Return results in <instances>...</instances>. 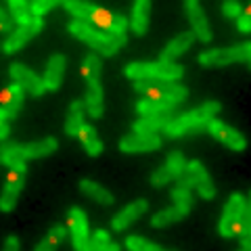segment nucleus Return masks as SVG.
<instances>
[{
    "instance_id": "nucleus-42",
    "label": "nucleus",
    "mask_w": 251,
    "mask_h": 251,
    "mask_svg": "<svg viewBox=\"0 0 251 251\" xmlns=\"http://www.w3.org/2000/svg\"><path fill=\"white\" fill-rule=\"evenodd\" d=\"M65 237H67V228H63V226H52V228L49 230V237H46V239L57 245V243L65 241Z\"/></svg>"
},
{
    "instance_id": "nucleus-1",
    "label": "nucleus",
    "mask_w": 251,
    "mask_h": 251,
    "mask_svg": "<svg viewBox=\"0 0 251 251\" xmlns=\"http://www.w3.org/2000/svg\"><path fill=\"white\" fill-rule=\"evenodd\" d=\"M220 109H222V105H220L218 100H207V103L199 105L197 109H191V111H186L182 115H176L174 120L163 128V132H166L170 138H180V136L191 134V132H199L205 128V124L209 120H214L216 113H220Z\"/></svg>"
},
{
    "instance_id": "nucleus-45",
    "label": "nucleus",
    "mask_w": 251,
    "mask_h": 251,
    "mask_svg": "<svg viewBox=\"0 0 251 251\" xmlns=\"http://www.w3.org/2000/svg\"><path fill=\"white\" fill-rule=\"evenodd\" d=\"M54 247H57V245H54V243H50L49 239H44V241L38 243L34 251H54Z\"/></svg>"
},
{
    "instance_id": "nucleus-15",
    "label": "nucleus",
    "mask_w": 251,
    "mask_h": 251,
    "mask_svg": "<svg viewBox=\"0 0 251 251\" xmlns=\"http://www.w3.org/2000/svg\"><path fill=\"white\" fill-rule=\"evenodd\" d=\"M147 209H149V201H145V199H138V201H134V203H130L128 207H124L120 214H117V216L111 220V228H113L115 232L126 230L130 224H134L143 214H147Z\"/></svg>"
},
{
    "instance_id": "nucleus-16",
    "label": "nucleus",
    "mask_w": 251,
    "mask_h": 251,
    "mask_svg": "<svg viewBox=\"0 0 251 251\" xmlns=\"http://www.w3.org/2000/svg\"><path fill=\"white\" fill-rule=\"evenodd\" d=\"M65 65H67V59L65 54H52L49 59V65H46V72H44V88L50 90V92H57L61 88V82H63V75H65Z\"/></svg>"
},
{
    "instance_id": "nucleus-7",
    "label": "nucleus",
    "mask_w": 251,
    "mask_h": 251,
    "mask_svg": "<svg viewBox=\"0 0 251 251\" xmlns=\"http://www.w3.org/2000/svg\"><path fill=\"white\" fill-rule=\"evenodd\" d=\"M205 128L211 136H214L216 140H220V143H224L228 149H232V151H245L247 149V140L245 136L241 134V132H237L234 128H230V126H226L224 122H220V120H209L205 124Z\"/></svg>"
},
{
    "instance_id": "nucleus-44",
    "label": "nucleus",
    "mask_w": 251,
    "mask_h": 251,
    "mask_svg": "<svg viewBox=\"0 0 251 251\" xmlns=\"http://www.w3.org/2000/svg\"><path fill=\"white\" fill-rule=\"evenodd\" d=\"M15 29H17V23H15L11 17H6L2 23H0V31H2V34H9L11 36Z\"/></svg>"
},
{
    "instance_id": "nucleus-29",
    "label": "nucleus",
    "mask_w": 251,
    "mask_h": 251,
    "mask_svg": "<svg viewBox=\"0 0 251 251\" xmlns=\"http://www.w3.org/2000/svg\"><path fill=\"white\" fill-rule=\"evenodd\" d=\"M100 72H103V65H100V59L94 52H90L88 57L82 63V77L86 80V84L90 82H100Z\"/></svg>"
},
{
    "instance_id": "nucleus-12",
    "label": "nucleus",
    "mask_w": 251,
    "mask_h": 251,
    "mask_svg": "<svg viewBox=\"0 0 251 251\" xmlns=\"http://www.w3.org/2000/svg\"><path fill=\"white\" fill-rule=\"evenodd\" d=\"M23 180H25V174L17 170H11L9 176H6V184L2 188V195H0V211H13L17 207V199L21 195L23 188Z\"/></svg>"
},
{
    "instance_id": "nucleus-33",
    "label": "nucleus",
    "mask_w": 251,
    "mask_h": 251,
    "mask_svg": "<svg viewBox=\"0 0 251 251\" xmlns=\"http://www.w3.org/2000/svg\"><path fill=\"white\" fill-rule=\"evenodd\" d=\"M163 168H166L170 174H172V178H178V176H182V172H184V168H186V159H184V155L180 153V151H172L170 155H168V159H166V163H163Z\"/></svg>"
},
{
    "instance_id": "nucleus-20",
    "label": "nucleus",
    "mask_w": 251,
    "mask_h": 251,
    "mask_svg": "<svg viewBox=\"0 0 251 251\" xmlns=\"http://www.w3.org/2000/svg\"><path fill=\"white\" fill-rule=\"evenodd\" d=\"M59 149V143L52 136H46L42 140H36V143H27L21 145V155L23 159H40V157H49Z\"/></svg>"
},
{
    "instance_id": "nucleus-28",
    "label": "nucleus",
    "mask_w": 251,
    "mask_h": 251,
    "mask_svg": "<svg viewBox=\"0 0 251 251\" xmlns=\"http://www.w3.org/2000/svg\"><path fill=\"white\" fill-rule=\"evenodd\" d=\"M63 9H67L69 13L74 15V21L88 23V21H90V15H92V11L97 9V4H90V2H80V0H65V2H63Z\"/></svg>"
},
{
    "instance_id": "nucleus-49",
    "label": "nucleus",
    "mask_w": 251,
    "mask_h": 251,
    "mask_svg": "<svg viewBox=\"0 0 251 251\" xmlns=\"http://www.w3.org/2000/svg\"><path fill=\"white\" fill-rule=\"evenodd\" d=\"M6 17H9V15H6V13H4V11H2V9H0V23H2V21H4V19H6Z\"/></svg>"
},
{
    "instance_id": "nucleus-36",
    "label": "nucleus",
    "mask_w": 251,
    "mask_h": 251,
    "mask_svg": "<svg viewBox=\"0 0 251 251\" xmlns=\"http://www.w3.org/2000/svg\"><path fill=\"white\" fill-rule=\"evenodd\" d=\"M57 4H59L57 0H34V2L29 4V13H31V17L42 19L44 15L49 13V11H52Z\"/></svg>"
},
{
    "instance_id": "nucleus-43",
    "label": "nucleus",
    "mask_w": 251,
    "mask_h": 251,
    "mask_svg": "<svg viewBox=\"0 0 251 251\" xmlns=\"http://www.w3.org/2000/svg\"><path fill=\"white\" fill-rule=\"evenodd\" d=\"M2 251H21V243H19V239L15 237V234L6 237L4 245H2Z\"/></svg>"
},
{
    "instance_id": "nucleus-30",
    "label": "nucleus",
    "mask_w": 251,
    "mask_h": 251,
    "mask_svg": "<svg viewBox=\"0 0 251 251\" xmlns=\"http://www.w3.org/2000/svg\"><path fill=\"white\" fill-rule=\"evenodd\" d=\"M9 11H11V19L17 23V27L27 25L34 19L29 13V4L25 0H9Z\"/></svg>"
},
{
    "instance_id": "nucleus-51",
    "label": "nucleus",
    "mask_w": 251,
    "mask_h": 251,
    "mask_svg": "<svg viewBox=\"0 0 251 251\" xmlns=\"http://www.w3.org/2000/svg\"><path fill=\"white\" fill-rule=\"evenodd\" d=\"M0 163H2V157H0Z\"/></svg>"
},
{
    "instance_id": "nucleus-6",
    "label": "nucleus",
    "mask_w": 251,
    "mask_h": 251,
    "mask_svg": "<svg viewBox=\"0 0 251 251\" xmlns=\"http://www.w3.org/2000/svg\"><path fill=\"white\" fill-rule=\"evenodd\" d=\"M243 203H245V197L241 193L230 195V199L224 207V216L220 220V234L224 239H230L234 234H239V218L243 214Z\"/></svg>"
},
{
    "instance_id": "nucleus-37",
    "label": "nucleus",
    "mask_w": 251,
    "mask_h": 251,
    "mask_svg": "<svg viewBox=\"0 0 251 251\" xmlns=\"http://www.w3.org/2000/svg\"><path fill=\"white\" fill-rule=\"evenodd\" d=\"M126 29H128V19H126L124 15H113L111 25H109V29H107V36L122 38V36H126Z\"/></svg>"
},
{
    "instance_id": "nucleus-34",
    "label": "nucleus",
    "mask_w": 251,
    "mask_h": 251,
    "mask_svg": "<svg viewBox=\"0 0 251 251\" xmlns=\"http://www.w3.org/2000/svg\"><path fill=\"white\" fill-rule=\"evenodd\" d=\"M111 19H113V15L109 13L107 9H103V6H97V9L92 11L90 15V21H88V25H94V29H99V31H105L109 29V25H111Z\"/></svg>"
},
{
    "instance_id": "nucleus-23",
    "label": "nucleus",
    "mask_w": 251,
    "mask_h": 251,
    "mask_svg": "<svg viewBox=\"0 0 251 251\" xmlns=\"http://www.w3.org/2000/svg\"><path fill=\"white\" fill-rule=\"evenodd\" d=\"M84 100H74L69 107L67 120H65V134L67 136H77L84 126Z\"/></svg>"
},
{
    "instance_id": "nucleus-21",
    "label": "nucleus",
    "mask_w": 251,
    "mask_h": 251,
    "mask_svg": "<svg viewBox=\"0 0 251 251\" xmlns=\"http://www.w3.org/2000/svg\"><path fill=\"white\" fill-rule=\"evenodd\" d=\"M149 17H151V2L149 0H138L132 9L130 27L136 36H145L149 29Z\"/></svg>"
},
{
    "instance_id": "nucleus-32",
    "label": "nucleus",
    "mask_w": 251,
    "mask_h": 251,
    "mask_svg": "<svg viewBox=\"0 0 251 251\" xmlns=\"http://www.w3.org/2000/svg\"><path fill=\"white\" fill-rule=\"evenodd\" d=\"M170 195H172V199H174V205L178 209H182L186 216L191 214V209H193V193L191 191H186V188H180V186H174Z\"/></svg>"
},
{
    "instance_id": "nucleus-25",
    "label": "nucleus",
    "mask_w": 251,
    "mask_h": 251,
    "mask_svg": "<svg viewBox=\"0 0 251 251\" xmlns=\"http://www.w3.org/2000/svg\"><path fill=\"white\" fill-rule=\"evenodd\" d=\"M21 105H23V90H21V86L11 84L9 88L2 92V105H0V107H4V111L9 113V117L13 120V117H17Z\"/></svg>"
},
{
    "instance_id": "nucleus-22",
    "label": "nucleus",
    "mask_w": 251,
    "mask_h": 251,
    "mask_svg": "<svg viewBox=\"0 0 251 251\" xmlns=\"http://www.w3.org/2000/svg\"><path fill=\"white\" fill-rule=\"evenodd\" d=\"M0 157H2V163L9 166L11 170H17L25 174L27 168H25V159L21 155V145L19 143H9V145H2L0 147Z\"/></svg>"
},
{
    "instance_id": "nucleus-24",
    "label": "nucleus",
    "mask_w": 251,
    "mask_h": 251,
    "mask_svg": "<svg viewBox=\"0 0 251 251\" xmlns=\"http://www.w3.org/2000/svg\"><path fill=\"white\" fill-rule=\"evenodd\" d=\"M80 191H82L84 195H88L92 201L100 203V205H111V203L115 201V199H113V195L109 193L105 186H100V184H97V182H92V180H88V178L80 180Z\"/></svg>"
},
{
    "instance_id": "nucleus-38",
    "label": "nucleus",
    "mask_w": 251,
    "mask_h": 251,
    "mask_svg": "<svg viewBox=\"0 0 251 251\" xmlns=\"http://www.w3.org/2000/svg\"><path fill=\"white\" fill-rule=\"evenodd\" d=\"M111 243V234L107 230H94L92 237H90V245H88V251H100L105 245Z\"/></svg>"
},
{
    "instance_id": "nucleus-3",
    "label": "nucleus",
    "mask_w": 251,
    "mask_h": 251,
    "mask_svg": "<svg viewBox=\"0 0 251 251\" xmlns=\"http://www.w3.org/2000/svg\"><path fill=\"white\" fill-rule=\"evenodd\" d=\"M126 77L134 82L140 80H166V82H178L184 75V67L178 63H130L124 67Z\"/></svg>"
},
{
    "instance_id": "nucleus-5",
    "label": "nucleus",
    "mask_w": 251,
    "mask_h": 251,
    "mask_svg": "<svg viewBox=\"0 0 251 251\" xmlns=\"http://www.w3.org/2000/svg\"><path fill=\"white\" fill-rule=\"evenodd\" d=\"M251 57V44H237L230 49H214V50H203L199 54V63L203 67H224L230 63H249Z\"/></svg>"
},
{
    "instance_id": "nucleus-13",
    "label": "nucleus",
    "mask_w": 251,
    "mask_h": 251,
    "mask_svg": "<svg viewBox=\"0 0 251 251\" xmlns=\"http://www.w3.org/2000/svg\"><path fill=\"white\" fill-rule=\"evenodd\" d=\"M174 117H176V109H170V111H163L157 115H145L132 124V130H134V134H140V136H153L159 130L166 128Z\"/></svg>"
},
{
    "instance_id": "nucleus-35",
    "label": "nucleus",
    "mask_w": 251,
    "mask_h": 251,
    "mask_svg": "<svg viewBox=\"0 0 251 251\" xmlns=\"http://www.w3.org/2000/svg\"><path fill=\"white\" fill-rule=\"evenodd\" d=\"M126 247H128V251H163L159 245H155V243L147 241L143 237H136V234L126 239Z\"/></svg>"
},
{
    "instance_id": "nucleus-47",
    "label": "nucleus",
    "mask_w": 251,
    "mask_h": 251,
    "mask_svg": "<svg viewBox=\"0 0 251 251\" xmlns=\"http://www.w3.org/2000/svg\"><path fill=\"white\" fill-rule=\"evenodd\" d=\"M100 251H120V245H117V243H109V245H105L103 249H100Z\"/></svg>"
},
{
    "instance_id": "nucleus-46",
    "label": "nucleus",
    "mask_w": 251,
    "mask_h": 251,
    "mask_svg": "<svg viewBox=\"0 0 251 251\" xmlns=\"http://www.w3.org/2000/svg\"><path fill=\"white\" fill-rule=\"evenodd\" d=\"M11 134V128H9V122H4V124H0V143Z\"/></svg>"
},
{
    "instance_id": "nucleus-27",
    "label": "nucleus",
    "mask_w": 251,
    "mask_h": 251,
    "mask_svg": "<svg viewBox=\"0 0 251 251\" xmlns=\"http://www.w3.org/2000/svg\"><path fill=\"white\" fill-rule=\"evenodd\" d=\"M182 218H186L184 211L178 209L176 205H172V207H166V209L157 211V214L151 218V226H153V228H163V226H170V224H174V222H180Z\"/></svg>"
},
{
    "instance_id": "nucleus-39",
    "label": "nucleus",
    "mask_w": 251,
    "mask_h": 251,
    "mask_svg": "<svg viewBox=\"0 0 251 251\" xmlns=\"http://www.w3.org/2000/svg\"><path fill=\"white\" fill-rule=\"evenodd\" d=\"M222 13L228 19H237V17L243 15V4L237 2V0H226V2L222 4Z\"/></svg>"
},
{
    "instance_id": "nucleus-17",
    "label": "nucleus",
    "mask_w": 251,
    "mask_h": 251,
    "mask_svg": "<svg viewBox=\"0 0 251 251\" xmlns=\"http://www.w3.org/2000/svg\"><path fill=\"white\" fill-rule=\"evenodd\" d=\"M161 147V138L153 134V136H140V134H132V136H124L120 140V151L122 153H149Z\"/></svg>"
},
{
    "instance_id": "nucleus-50",
    "label": "nucleus",
    "mask_w": 251,
    "mask_h": 251,
    "mask_svg": "<svg viewBox=\"0 0 251 251\" xmlns=\"http://www.w3.org/2000/svg\"><path fill=\"white\" fill-rule=\"evenodd\" d=\"M239 251H251V249H243V247H241V249H239Z\"/></svg>"
},
{
    "instance_id": "nucleus-14",
    "label": "nucleus",
    "mask_w": 251,
    "mask_h": 251,
    "mask_svg": "<svg viewBox=\"0 0 251 251\" xmlns=\"http://www.w3.org/2000/svg\"><path fill=\"white\" fill-rule=\"evenodd\" d=\"M184 11L188 15V21L193 25V36L201 42H209L211 40V29H209V21L203 13L201 4L197 0H186L184 2Z\"/></svg>"
},
{
    "instance_id": "nucleus-9",
    "label": "nucleus",
    "mask_w": 251,
    "mask_h": 251,
    "mask_svg": "<svg viewBox=\"0 0 251 251\" xmlns=\"http://www.w3.org/2000/svg\"><path fill=\"white\" fill-rule=\"evenodd\" d=\"M42 29H44V19H36V17H34V19H31V23L17 27L9 38H6V42H4V46H2L4 52H6V54H13V52L21 50L23 46H25L34 36L40 34Z\"/></svg>"
},
{
    "instance_id": "nucleus-19",
    "label": "nucleus",
    "mask_w": 251,
    "mask_h": 251,
    "mask_svg": "<svg viewBox=\"0 0 251 251\" xmlns=\"http://www.w3.org/2000/svg\"><path fill=\"white\" fill-rule=\"evenodd\" d=\"M193 42H195L193 31H184V34H178L174 40H172V42L166 46V50L161 52L159 61H161V63H174V61L180 57V54H184L188 49H191Z\"/></svg>"
},
{
    "instance_id": "nucleus-2",
    "label": "nucleus",
    "mask_w": 251,
    "mask_h": 251,
    "mask_svg": "<svg viewBox=\"0 0 251 251\" xmlns=\"http://www.w3.org/2000/svg\"><path fill=\"white\" fill-rule=\"evenodd\" d=\"M69 31H72V36H75L77 40L86 42L88 46H92V50L105 54V57H113L117 50L128 44V36L113 38V36H107L103 31L94 29L92 25H88V23H80V21L69 23Z\"/></svg>"
},
{
    "instance_id": "nucleus-26",
    "label": "nucleus",
    "mask_w": 251,
    "mask_h": 251,
    "mask_svg": "<svg viewBox=\"0 0 251 251\" xmlns=\"http://www.w3.org/2000/svg\"><path fill=\"white\" fill-rule=\"evenodd\" d=\"M77 138L82 140L86 153H88L90 157H99L100 153H103V143H100L97 130H94L90 124H84L82 126V130H80V134H77Z\"/></svg>"
},
{
    "instance_id": "nucleus-4",
    "label": "nucleus",
    "mask_w": 251,
    "mask_h": 251,
    "mask_svg": "<svg viewBox=\"0 0 251 251\" xmlns=\"http://www.w3.org/2000/svg\"><path fill=\"white\" fill-rule=\"evenodd\" d=\"M134 90L140 92L145 99L153 100H163L170 105H180L188 97V88L176 82H166V80H140L134 82Z\"/></svg>"
},
{
    "instance_id": "nucleus-10",
    "label": "nucleus",
    "mask_w": 251,
    "mask_h": 251,
    "mask_svg": "<svg viewBox=\"0 0 251 251\" xmlns=\"http://www.w3.org/2000/svg\"><path fill=\"white\" fill-rule=\"evenodd\" d=\"M9 74H11V77L15 80V84L21 86V90L29 92L31 97H42V94L46 92L42 77H38L34 72H31V69L23 67L21 63H13L11 69H9Z\"/></svg>"
},
{
    "instance_id": "nucleus-18",
    "label": "nucleus",
    "mask_w": 251,
    "mask_h": 251,
    "mask_svg": "<svg viewBox=\"0 0 251 251\" xmlns=\"http://www.w3.org/2000/svg\"><path fill=\"white\" fill-rule=\"evenodd\" d=\"M84 109L88 111L90 117H94V120L103 117L105 103H103V86H100V82H90V84H86Z\"/></svg>"
},
{
    "instance_id": "nucleus-41",
    "label": "nucleus",
    "mask_w": 251,
    "mask_h": 251,
    "mask_svg": "<svg viewBox=\"0 0 251 251\" xmlns=\"http://www.w3.org/2000/svg\"><path fill=\"white\" fill-rule=\"evenodd\" d=\"M237 29L241 34H249L251 31V15H249V6H245V13L237 17Z\"/></svg>"
},
{
    "instance_id": "nucleus-31",
    "label": "nucleus",
    "mask_w": 251,
    "mask_h": 251,
    "mask_svg": "<svg viewBox=\"0 0 251 251\" xmlns=\"http://www.w3.org/2000/svg\"><path fill=\"white\" fill-rule=\"evenodd\" d=\"M170 109H176L174 105L170 103H163V100H153V99H143L136 103V111L140 115H157V113H163V111H170Z\"/></svg>"
},
{
    "instance_id": "nucleus-48",
    "label": "nucleus",
    "mask_w": 251,
    "mask_h": 251,
    "mask_svg": "<svg viewBox=\"0 0 251 251\" xmlns=\"http://www.w3.org/2000/svg\"><path fill=\"white\" fill-rule=\"evenodd\" d=\"M11 117H9V113L4 111V107H0V124H4V122H9Z\"/></svg>"
},
{
    "instance_id": "nucleus-11",
    "label": "nucleus",
    "mask_w": 251,
    "mask_h": 251,
    "mask_svg": "<svg viewBox=\"0 0 251 251\" xmlns=\"http://www.w3.org/2000/svg\"><path fill=\"white\" fill-rule=\"evenodd\" d=\"M184 170H186V174L191 176L195 188H197V193L201 195L203 199L211 201V199L216 197V186H214V182H211V178H209V174H207V170L203 168V163H201V161H197V159L186 161V168H184Z\"/></svg>"
},
{
    "instance_id": "nucleus-8",
    "label": "nucleus",
    "mask_w": 251,
    "mask_h": 251,
    "mask_svg": "<svg viewBox=\"0 0 251 251\" xmlns=\"http://www.w3.org/2000/svg\"><path fill=\"white\" fill-rule=\"evenodd\" d=\"M69 234H72L75 251H88V245H90L88 220H86V214L80 207L69 209Z\"/></svg>"
},
{
    "instance_id": "nucleus-40",
    "label": "nucleus",
    "mask_w": 251,
    "mask_h": 251,
    "mask_svg": "<svg viewBox=\"0 0 251 251\" xmlns=\"http://www.w3.org/2000/svg\"><path fill=\"white\" fill-rule=\"evenodd\" d=\"M172 180H174V178H172V174H170V172L163 168V166L157 168L153 174H151V184H153V186H163V184L172 182Z\"/></svg>"
}]
</instances>
